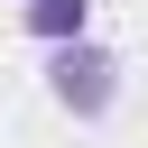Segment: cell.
Masks as SVG:
<instances>
[{"label":"cell","mask_w":148,"mask_h":148,"mask_svg":"<svg viewBox=\"0 0 148 148\" xmlns=\"http://www.w3.org/2000/svg\"><path fill=\"white\" fill-rule=\"evenodd\" d=\"M46 92H56V111H74V120H102V111L120 102V56H111L102 37H83V46L46 56Z\"/></svg>","instance_id":"1"},{"label":"cell","mask_w":148,"mask_h":148,"mask_svg":"<svg viewBox=\"0 0 148 148\" xmlns=\"http://www.w3.org/2000/svg\"><path fill=\"white\" fill-rule=\"evenodd\" d=\"M18 18H28V37H37L46 56H65V46H83V37H92V0H28Z\"/></svg>","instance_id":"2"},{"label":"cell","mask_w":148,"mask_h":148,"mask_svg":"<svg viewBox=\"0 0 148 148\" xmlns=\"http://www.w3.org/2000/svg\"><path fill=\"white\" fill-rule=\"evenodd\" d=\"M18 9H28V0H18Z\"/></svg>","instance_id":"3"}]
</instances>
